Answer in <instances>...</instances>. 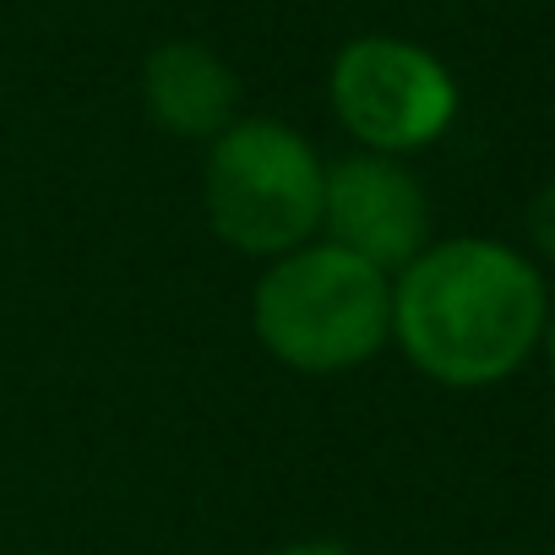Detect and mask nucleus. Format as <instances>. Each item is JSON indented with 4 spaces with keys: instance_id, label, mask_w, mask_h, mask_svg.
Masks as SVG:
<instances>
[{
    "instance_id": "1",
    "label": "nucleus",
    "mask_w": 555,
    "mask_h": 555,
    "mask_svg": "<svg viewBox=\"0 0 555 555\" xmlns=\"http://www.w3.org/2000/svg\"><path fill=\"white\" fill-rule=\"evenodd\" d=\"M550 289L533 256L485 240H430L392 278V344L403 360L452 392L501 387L544 338Z\"/></svg>"
},
{
    "instance_id": "2",
    "label": "nucleus",
    "mask_w": 555,
    "mask_h": 555,
    "mask_svg": "<svg viewBox=\"0 0 555 555\" xmlns=\"http://www.w3.org/2000/svg\"><path fill=\"white\" fill-rule=\"evenodd\" d=\"M256 344L300 376H344L392 344V278L311 240L261 267L250 295Z\"/></svg>"
},
{
    "instance_id": "3",
    "label": "nucleus",
    "mask_w": 555,
    "mask_h": 555,
    "mask_svg": "<svg viewBox=\"0 0 555 555\" xmlns=\"http://www.w3.org/2000/svg\"><path fill=\"white\" fill-rule=\"evenodd\" d=\"M322 153L278 115H240L202 164V207L212 234L240 250L278 261L322 234Z\"/></svg>"
},
{
    "instance_id": "4",
    "label": "nucleus",
    "mask_w": 555,
    "mask_h": 555,
    "mask_svg": "<svg viewBox=\"0 0 555 555\" xmlns=\"http://www.w3.org/2000/svg\"><path fill=\"white\" fill-rule=\"evenodd\" d=\"M327 104L360 153L409 158L452 131L463 93L436 50L398 34H360L333 55Z\"/></svg>"
},
{
    "instance_id": "5",
    "label": "nucleus",
    "mask_w": 555,
    "mask_h": 555,
    "mask_svg": "<svg viewBox=\"0 0 555 555\" xmlns=\"http://www.w3.org/2000/svg\"><path fill=\"white\" fill-rule=\"evenodd\" d=\"M322 240L398 278L430 245V196L403 158L349 153L322 180Z\"/></svg>"
},
{
    "instance_id": "6",
    "label": "nucleus",
    "mask_w": 555,
    "mask_h": 555,
    "mask_svg": "<svg viewBox=\"0 0 555 555\" xmlns=\"http://www.w3.org/2000/svg\"><path fill=\"white\" fill-rule=\"evenodd\" d=\"M142 109L164 137L218 142L240 120V77L202 39H164L142 61Z\"/></svg>"
},
{
    "instance_id": "7",
    "label": "nucleus",
    "mask_w": 555,
    "mask_h": 555,
    "mask_svg": "<svg viewBox=\"0 0 555 555\" xmlns=\"http://www.w3.org/2000/svg\"><path fill=\"white\" fill-rule=\"evenodd\" d=\"M528 245H533L544 261H555V180L528 202Z\"/></svg>"
},
{
    "instance_id": "8",
    "label": "nucleus",
    "mask_w": 555,
    "mask_h": 555,
    "mask_svg": "<svg viewBox=\"0 0 555 555\" xmlns=\"http://www.w3.org/2000/svg\"><path fill=\"white\" fill-rule=\"evenodd\" d=\"M272 555H360V550H349L344 539H289V544H278Z\"/></svg>"
},
{
    "instance_id": "9",
    "label": "nucleus",
    "mask_w": 555,
    "mask_h": 555,
    "mask_svg": "<svg viewBox=\"0 0 555 555\" xmlns=\"http://www.w3.org/2000/svg\"><path fill=\"white\" fill-rule=\"evenodd\" d=\"M539 354L550 365V382H555V300H550V317H544V338H539Z\"/></svg>"
}]
</instances>
